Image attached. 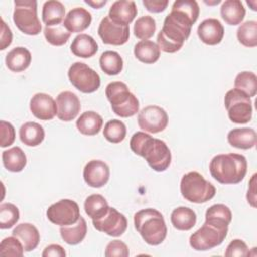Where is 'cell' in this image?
<instances>
[{
    "instance_id": "cell-1",
    "label": "cell",
    "mask_w": 257,
    "mask_h": 257,
    "mask_svg": "<svg viewBox=\"0 0 257 257\" xmlns=\"http://www.w3.org/2000/svg\"><path fill=\"white\" fill-rule=\"evenodd\" d=\"M194 23L195 21L187 14L172 9L165 17L163 27L157 36V44L160 50L167 53L179 51L189 38Z\"/></svg>"
},
{
    "instance_id": "cell-2",
    "label": "cell",
    "mask_w": 257,
    "mask_h": 257,
    "mask_svg": "<svg viewBox=\"0 0 257 257\" xmlns=\"http://www.w3.org/2000/svg\"><path fill=\"white\" fill-rule=\"evenodd\" d=\"M130 147L136 155L143 157L156 172H164L171 165L172 154L167 144L145 132L135 133L131 138Z\"/></svg>"
},
{
    "instance_id": "cell-3",
    "label": "cell",
    "mask_w": 257,
    "mask_h": 257,
    "mask_svg": "<svg viewBox=\"0 0 257 257\" xmlns=\"http://www.w3.org/2000/svg\"><path fill=\"white\" fill-rule=\"evenodd\" d=\"M247 160L241 154L215 156L209 165L211 176L220 184L234 185L243 181L247 173Z\"/></svg>"
},
{
    "instance_id": "cell-4",
    "label": "cell",
    "mask_w": 257,
    "mask_h": 257,
    "mask_svg": "<svg viewBox=\"0 0 257 257\" xmlns=\"http://www.w3.org/2000/svg\"><path fill=\"white\" fill-rule=\"evenodd\" d=\"M134 225L143 240L152 246L163 243L168 229L161 212L153 208L143 209L134 215Z\"/></svg>"
},
{
    "instance_id": "cell-5",
    "label": "cell",
    "mask_w": 257,
    "mask_h": 257,
    "mask_svg": "<svg viewBox=\"0 0 257 257\" xmlns=\"http://www.w3.org/2000/svg\"><path fill=\"white\" fill-rule=\"evenodd\" d=\"M228 226L223 221L205 219L203 226L190 236V246L196 251H207L221 245L227 237Z\"/></svg>"
},
{
    "instance_id": "cell-6",
    "label": "cell",
    "mask_w": 257,
    "mask_h": 257,
    "mask_svg": "<svg viewBox=\"0 0 257 257\" xmlns=\"http://www.w3.org/2000/svg\"><path fill=\"white\" fill-rule=\"evenodd\" d=\"M105 95L112 111L120 117H131L139 112V100L124 82L112 81L105 87Z\"/></svg>"
},
{
    "instance_id": "cell-7",
    "label": "cell",
    "mask_w": 257,
    "mask_h": 257,
    "mask_svg": "<svg viewBox=\"0 0 257 257\" xmlns=\"http://www.w3.org/2000/svg\"><path fill=\"white\" fill-rule=\"evenodd\" d=\"M180 190L187 201L196 204L206 203L216 195L215 186L196 171L189 172L182 177Z\"/></svg>"
},
{
    "instance_id": "cell-8",
    "label": "cell",
    "mask_w": 257,
    "mask_h": 257,
    "mask_svg": "<svg viewBox=\"0 0 257 257\" xmlns=\"http://www.w3.org/2000/svg\"><path fill=\"white\" fill-rule=\"evenodd\" d=\"M13 21L24 34H39L42 26L37 16V2L35 0H15Z\"/></svg>"
},
{
    "instance_id": "cell-9",
    "label": "cell",
    "mask_w": 257,
    "mask_h": 257,
    "mask_svg": "<svg viewBox=\"0 0 257 257\" xmlns=\"http://www.w3.org/2000/svg\"><path fill=\"white\" fill-rule=\"evenodd\" d=\"M225 108L229 119L234 123H247L252 118V100L244 92L233 88L226 92L224 97Z\"/></svg>"
},
{
    "instance_id": "cell-10",
    "label": "cell",
    "mask_w": 257,
    "mask_h": 257,
    "mask_svg": "<svg viewBox=\"0 0 257 257\" xmlns=\"http://www.w3.org/2000/svg\"><path fill=\"white\" fill-rule=\"evenodd\" d=\"M70 83L83 93H92L100 86L98 73L84 62L72 63L67 72Z\"/></svg>"
},
{
    "instance_id": "cell-11",
    "label": "cell",
    "mask_w": 257,
    "mask_h": 257,
    "mask_svg": "<svg viewBox=\"0 0 257 257\" xmlns=\"http://www.w3.org/2000/svg\"><path fill=\"white\" fill-rule=\"evenodd\" d=\"M47 219L54 225L67 226L74 224L80 218L77 203L70 199H61L50 205L46 211Z\"/></svg>"
},
{
    "instance_id": "cell-12",
    "label": "cell",
    "mask_w": 257,
    "mask_h": 257,
    "mask_svg": "<svg viewBox=\"0 0 257 257\" xmlns=\"http://www.w3.org/2000/svg\"><path fill=\"white\" fill-rule=\"evenodd\" d=\"M169 122V116L164 108L158 105H148L138 114L140 128L151 134L163 132Z\"/></svg>"
},
{
    "instance_id": "cell-13",
    "label": "cell",
    "mask_w": 257,
    "mask_h": 257,
    "mask_svg": "<svg viewBox=\"0 0 257 257\" xmlns=\"http://www.w3.org/2000/svg\"><path fill=\"white\" fill-rule=\"evenodd\" d=\"M97 32L102 42L110 45H122L130 38V26L112 21L108 15L101 19Z\"/></svg>"
},
{
    "instance_id": "cell-14",
    "label": "cell",
    "mask_w": 257,
    "mask_h": 257,
    "mask_svg": "<svg viewBox=\"0 0 257 257\" xmlns=\"http://www.w3.org/2000/svg\"><path fill=\"white\" fill-rule=\"evenodd\" d=\"M93 227L102 233L111 237L121 236L127 228V220L123 214L118 212L115 208L109 207L107 213L97 219L92 220Z\"/></svg>"
},
{
    "instance_id": "cell-15",
    "label": "cell",
    "mask_w": 257,
    "mask_h": 257,
    "mask_svg": "<svg viewBox=\"0 0 257 257\" xmlns=\"http://www.w3.org/2000/svg\"><path fill=\"white\" fill-rule=\"evenodd\" d=\"M31 113L40 120H50L57 115L56 101L47 93H35L29 103Z\"/></svg>"
},
{
    "instance_id": "cell-16",
    "label": "cell",
    "mask_w": 257,
    "mask_h": 257,
    "mask_svg": "<svg viewBox=\"0 0 257 257\" xmlns=\"http://www.w3.org/2000/svg\"><path fill=\"white\" fill-rule=\"evenodd\" d=\"M109 167L101 160L89 161L83 169L84 182L92 188H101L109 180Z\"/></svg>"
},
{
    "instance_id": "cell-17",
    "label": "cell",
    "mask_w": 257,
    "mask_h": 257,
    "mask_svg": "<svg viewBox=\"0 0 257 257\" xmlns=\"http://www.w3.org/2000/svg\"><path fill=\"white\" fill-rule=\"evenodd\" d=\"M57 117L62 121H71L79 113L81 104L78 96L68 90L60 92L56 96Z\"/></svg>"
},
{
    "instance_id": "cell-18",
    "label": "cell",
    "mask_w": 257,
    "mask_h": 257,
    "mask_svg": "<svg viewBox=\"0 0 257 257\" xmlns=\"http://www.w3.org/2000/svg\"><path fill=\"white\" fill-rule=\"evenodd\" d=\"M197 33L200 40L205 44L216 45L222 41L225 29L218 19L207 18L199 24Z\"/></svg>"
},
{
    "instance_id": "cell-19",
    "label": "cell",
    "mask_w": 257,
    "mask_h": 257,
    "mask_svg": "<svg viewBox=\"0 0 257 257\" xmlns=\"http://www.w3.org/2000/svg\"><path fill=\"white\" fill-rule=\"evenodd\" d=\"M138 8L135 1L117 0L111 4L108 11L109 18L119 24L128 25L137 16Z\"/></svg>"
},
{
    "instance_id": "cell-20",
    "label": "cell",
    "mask_w": 257,
    "mask_h": 257,
    "mask_svg": "<svg viewBox=\"0 0 257 257\" xmlns=\"http://www.w3.org/2000/svg\"><path fill=\"white\" fill-rule=\"evenodd\" d=\"M92 16L90 12L82 7L72 8L64 18L63 25L70 32H82L91 23Z\"/></svg>"
},
{
    "instance_id": "cell-21",
    "label": "cell",
    "mask_w": 257,
    "mask_h": 257,
    "mask_svg": "<svg viewBox=\"0 0 257 257\" xmlns=\"http://www.w3.org/2000/svg\"><path fill=\"white\" fill-rule=\"evenodd\" d=\"M228 143L237 149L249 150L255 147L257 135L251 127H236L231 130L227 136Z\"/></svg>"
},
{
    "instance_id": "cell-22",
    "label": "cell",
    "mask_w": 257,
    "mask_h": 257,
    "mask_svg": "<svg viewBox=\"0 0 257 257\" xmlns=\"http://www.w3.org/2000/svg\"><path fill=\"white\" fill-rule=\"evenodd\" d=\"M12 235L19 239L26 252L34 250L40 241V235L37 228L30 223L18 224L13 229Z\"/></svg>"
},
{
    "instance_id": "cell-23",
    "label": "cell",
    "mask_w": 257,
    "mask_h": 257,
    "mask_svg": "<svg viewBox=\"0 0 257 257\" xmlns=\"http://www.w3.org/2000/svg\"><path fill=\"white\" fill-rule=\"evenodd\" d=\"M5 63L8 69L13 72L24 71L31 63V53L23 46L14 47L6 54Z\"/></svg>"
},
{
    "instance_id": "cell-24",
    "label": "cell",
    "mask_w": 257,
    "mask_h": 257,
    "mask_svg": "<svg viewBox=\"0 0 257 257\" xmlns=\"http://www.w3.org/2000/svg\"><path fill=\"white\" fill-rule=\"evenodd\" d=\"M70 50L75 56L89 58L97 52L98 45L92 36L85 33H80L72 40Z\"/></svg>"
},
{
    "instance_id": "cell-25",
    "label": "cell",
    "mask_w": 257,
    "mask_h": 257,
    "mask_svg": "<svg viewBox=\"0 0 257 257\" xmlns=\"http://www.w3.org/2000/svg\"><path fill=\"white\" fill-rule=\"evenodd\" d=\"M102 117L93 110H87L80 114L76 120L78 132L84 136H95L102 127Z\"/></svg>"
},
{
    "instance_id": "cell-26",
    "label": "cell",
    "mask_w": 257,
    "mask_h": 257,
    "mask_svg": "<svg viewBox=\"0 0 257 257\" xmlns=\"http://www.w3.org/2000/svg\"><path fill=\"white\" fill-rule=\"evenodd\" d=\"M59 232L62 240L66 244L77 245L85 238L87 233V225L84 218L80 216L76 223L67 226H61Z\"/></svg>"
},
{
    "instance_id": "cell-27",
    "label": "cell",
    "mask_w": 257,
    "mask_h": 257,
    "mask_svg": "<svg viewBox=\"0 0 257 257\" xmlns=\"http://www.w3.org/2000/svg\"><path fill=\"white\" fill-rule=\"evenodd\" d=\"M220 13L227 24L238 25L243 21L246 9L240 0H226L222 3Z\"/></svg>"
},
{
    "instance_id": "cell-28",
    "label": "cell",
    "mask_w": 257,
    "mask_h": 257,
    "mask_svg": "<svg viewBox=\"0 0 257 257\" xmlns=\"http://www.w3.org/2000/svg\"><path fill=\"white\" fill-rule=\"evenodd\" d=\"M197 222L196 213L188 207H177L171 214V223L173 227L180 231L191 230Z\"/></svg>"
},
{
    "instance_id": "cell-29",
    "label": "cell",
    "mask_w": 257,
    "mask_h": 257,
    "mask_svg": "<svg viewBox=\"0 0 257 257\" xmlns=\"http://www.w3.org/2000/svg\"><path fill=\"white\" fill-rule=\"evenodd\" d=\"M45 137L43 127L34 121H27L19 128L20 141L28 147H36L40 145Z\"/></svg>"
},
{
    "instance_id": "cell-30",
    "label": "cell",
    "mask_w": 257,
    "mask_h": 257,
    "mask_svg": "<svg viewBox=\"0 0 257 257\" xmlns=\"http://www.w3.org/2000/svg\"><path fill=\"white\" fill-rule=\"evenodd\" d=\"M2 163L7 171L18 173L25 168L27 159L21 148L13 147L2 152Z\"/></svg>"
},
{
    "instance_id": "cell-31",
    "label": "cell",
    "mask_w": 257,
    "mask_h": 257,
    "mask_svg": "<svg viewBox=\"0 0 257 257\" xmlns=\"http://www.w3.org/2000/svg\"><path fill=\"white\" fill-rule=\"evenodd\" d=\"M134 54L141 62L152 64L159 60L161 50L157 43L151 40H141L135 45Z\"/></svg>"
},
{
    "instance_id": "cell-32",
    "label": "cell",
    "mask_w": 257,
    "mask_h": 257,
    "mask_svg": "<svg viewBox=\"0 0 257 257\" xmlns=\"http://www.w3.org/2000/svg\"><path fill=\"white\" fill-rule=\"evenodd\" d=\"M65 16L64 5L57 0L44 2L42 7V20L46 26L61 24Z\"/></svg>"
},
{
    "instance_id": "cell-33",
    "label": "cell",
    "mask_w": 257,
    "mask_h": 257,
    "mask_svg": "<svg viewBox=\"0 0 257 257\" xmlns=\"http://www.w3.org/2000/svg\"><path fill=\"white\" fill-rule=\"evenodd\" d=\"M109 209L105 198L99 194H92L84 201V211L91 220H97L103 217Z\"/></svg>"
},
{
    "instance_id": "cell-34",
    "label": "cell",
    "mask_w": 257,
    "mask_h": 257,
    "mask_svg": "<svg viewBox=\"0 0 257 257\" xmlns=\"http://www.w3.org/2000/svg\"><path fill=\"white\" fill-rule=\"evenodd\" d=\"M99 65L107 75H117L123 68V60L118 52L106 50L99 57Z\"/></svg>"
},
{
    "instance_id": "cell-35",
    "label": "cell",
    "mask_w": 257,
    "mask_h": 257,
    "mask_svg": "<svg viewBox=\"0 0 257 257\" xmlns=\"http://www.w3.org/2000/svg\"><path fill=\"white\" fill-rule=\"evenodd\" d=\"M234 86L251 98L257 93V76L252 71H242L237 74Z\"/></svg>"
},
{
    "instance_id": "cell-36",
    "label": "cell",
    "mask_w": 257,
    "mask_h": 257,
    "mask_svg": "<svg viewBox=\"0 0 257 257\" xmlns=\"http://www.w3.org/2000/svg\"><path fill=\"white\" fill-rule=\"evenodd\" d=\"M237 38L246 47L257 46V22L248 20L242 23L237 29Z\"/></svg>"
},
{
    "instance_id": "cell-37",
    "label": "cell",
    "mask_w": 257,
    "mask_h": 257,
    "mask_svg": "<svg viewBox=\"0 0 257 257\" xmlns=\"http://www.w3.org/2000/svg\"><path fill=\"white\" fill-rule=\"evenodd\" d=\"M156 28L157 25L154 17L150 15H144L136 20L134 24V34L136 37L142 40H148L154 35Z\"/></svg>"
},
{
    "instance_id": "cell-38",
    "label": "cell",
    "mask_w": 257,
    "mask_h": 257,
    "mask_svg": "<svg viewBox=\"0 0 257 257\" xmlns=\"http://www.w3.org/2000/svg\"><path fill=\"white\" fill-rule=\"evenodd\" d=\"M126 136L125 124L119 119H110L104 124L103 137L112 144H118Z\"/></svg>"
},
{
    "instance_id": "cell-39",
    "label": "cell",
    "mask_w": 257,
    "mask_h": 257,
    "mask_svg": "<svg viewBox=\"0 0 257 257\" xmlns=\"http://www.w3.org/2000/svg\"><path fill=\"white\" fill-rule=\"evenodd\" d=\"M43 33L47 42L54 46H61L65 44L71 34L64 27L63 23L53 26H45Z\"/></svg>"
},
{
    "instance_id": "cell-40",
    "label": "cell",
    "mask_w": 257,
    "mask_h": 257,
    "mask_svg": "<svg viewBox=\"0 0 257 257\" xmlns=\"http://www.w3.org/2000/svg\"><path fill=\"white\" fill-rule=\"evenodd\" d=\"M19 220V210L12 203H2L0 205V228L9 229Z\"/></svg>"
},
{
    "instance_id": "cell-41",
    "label": "cell",
    "mask_w": 257,
    "mask_h": 257,
    "mask_svg": "<svg viewBox=\"0 0 257 257\" xmlns=\"http://www.w3.org/2000/svg\"><path fill=\"white\" fill-rule=\"evenodd\" d=\"M24 247L22 243L14 237L4 238L0 244V255L1 256H12V257H21L24 254Z\"/></svg>"
},
{
    "instance_id": "cell-42",
    "label": "cell",
    "mask_w": 257,
    "mask_h": 257,
    "mask_svg": "<svg viewBox=\"0 0 257 257\" xmlns=\"http://www.w3.org/2000/svg\"><path fill=\"white\" fill-rule=\"evenodd\" d=\"M205 219H215L230 224L232 221V212L230 208L224 204H215L207 209Z\"/></svg>"
},
{
    "instance_id": "cell-43",
    "label": "cell",
    "mask_w": 257,
    "mask_h": 257,
    "mask_svg": "<svg viewBox=\"0 0 257 257\" xmlns=\"http://www.w3.org/2000/svg\"><path fill=\"white\" fill-rule=\"evenodd\" d=\"M172 9L179 10L187 14L195 22L197 21L200 14V7L195 0H178L173 3Z\"/></svg>"
},
{
    "instance_id": "cell-44",
    "label": "cell",
    "mask_w": 257,
    "mask_h": 257,
    "mask_svg": "<svg viewBox=\"0 0 257 257\" xmlns=\"http://www.w3.org/2000/svg\"><path fill=\"white\" fill-rule=\"evenodd\" d=\"M249 255L247 244L240 239L232 240L226 248L225 256L227 257H246Z\"/></svg>"
},
{
    "instance_id": "cell-45",
    "label": "cell",
    "mask_w": 257,
    "mask_h": 257,
    "mask_svg": "<svg viewBox=\"0 0 257 257\" xmlns=\"http://www.w3.org/2000/svg\"><path fill=\"white\" fill-rule=\"evenodd\" d=\"M104 255L106 257H127L130 251L125 243L120 240H113L106 245Z\"/></svg>"
},
{
    "instance_id": "cell-46",
    "label": "cell",
    "mask_w": 257,
    "mask_h": 257,
    "mask_svg": "<svg viewBox=\"0 0 257 257\" xmlns=\"http://www.w3.org/2000/svg\"><path fill=\"white\" fill-rule=\"evenodd\" d=\"M0 132H1V141L0 146L2 148L9 147L15 141V128L14 126L5 120L0 121Z\"/></svg>"
},
{
    "instance_id": "cell-47",
    "label": "cell",
    "mask_w": 257,
    "mask_h": 257,
    "mask_svg": "<svg viewBox=\"0 0 257 257\" xmlns=\"http://www.w3.org/2000/svg\"><path fill=\"white\" fill-rule=\"evenodd\" d=\"M168 4V0H143V5L145 8L153 13H160L165 11Z\"/></svg>"
},
{
    "instance_id": "cell-48",
    "label": "cell",
    "mask_w": 257,
    "mask_h": 257,
    "mask_svg": "<svg viewBox=\"0 0 257 257\" xmlns=\"http://www.w3.org/2000/svg\"><path fill=\"white\" fill-rule=\"evenodd\" d=\"M0 49L4 50L12 42V31L9 26L5 23L4 19L1 18V36H0Z\"/></svg>"
},
{
    "instance_id": "cell-49",
    "label": "cell",
    "mask_w": 257,
    "mask_h": 257,
    "mask_svg": "<svg viewBox=\"0 0 257 257\" xmlns=\"http://www.w3.org/2000/svg\"><path fill=\"white\" fill-rule=\"evenodd\" d=\"M65 255V250L58 244L48 245L42 252L43 257H64Z\"/></svg>"
},
{
    "instance_id": "cell-50",
    "label": "cell",
    "mask_w": 257,
    "mask_h": 257,
    "mask_svg": "<svg viewBox=\"0 0 257 257\" xmlns=\"http://www.w3.org/2000/svg\"><path fill=\"white\" fill-rule=\"evenodd\" d=\"M256 174H254L249 181V187L247 192V201L248 203L255 208L256 207Z\"/></svg>"
},
{
    "instance_id": "cell-51",
    "label": "cell",
    "mask_w": 257,
    "mask_h": 257,
    "mask_svg": "<svg viewBox=\"0 0 257 257\" xmlns=\"http://www.w3.org/2000/svg\"><path fill=\"white\" fill-rule=\"evenodd\" d=\"M84 2L88 5H90L92 8L95 9H99L101 8L103 5L106 4V0H101V1H93V0H84Z\"/></svg>"
},
{
    "instance_id": "cell-52",
    "label": "cell",
    "mask_w": 257,
    "mask_h": 257,
    "mask_svg": "<svg viewBox=\"0 0 257 257\" xmlns=\"http://www.w3.org/2000/svg\"><path fill=\"white\" fill-rule=\"evenodd\" d=\"M247 4H248V5H252V8H251L252 10H254V11L257 10V8H256V1H255V0L252 1V2H251V1H247Z\"/></svg>"
}]
</instances>
